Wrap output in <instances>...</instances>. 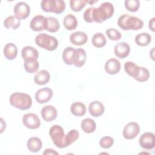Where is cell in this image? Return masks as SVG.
Here are the masks:
<instances>
[{"label":"cell","mask_w":155,"mask_h":155,"mask_svg":"<svg viewBox=\"0 0 155 155\" xmlns=\"http://www.w3.org/2000/svg\"><path fill=\"white\" fill-rule=\"evenodd\" d=\"M114 13V6L110 2H105L97 8L91 7L84 13V19L87 22L102 23L110 18Z\"/></svg>","instance_id":"obj_1"},{"label":"cell","mask_w":155,"mask_h":155,"mask_svg":"<svg viewBox=\"0 0 155 155\" xmlns=\"http://www.w3.org/2000/svg\"><path fill=\"white\" fill-rule=\"evenodd\" d=\"M117 25L124 30H138L143 27V22L136 16L124 14L119 18Z\"/></svg>","instance_id":"obj_2"},{"label":"cell","mask_w":155,"mask_h":155,"mask_svg":"<svg viewBox=\"0 0 155 155\" xmlns=\"http://www.w3.org/2000/svg\"><path fill=\"white\" fill-rule=\"evenodd\" d=\"M9 101L13 107L21 110H28L32 105V99L30 96L24 93H13L10 97Z\"/></svg>","instance_id":"obj_3"},{"label":"cell","mask_w":155,"mask_h":155,"mask_svg":"<svg viewBox=\"0 0 155 155\" xmlns=\"http://www.w3.org/2000/svg\"><path fill=\"white\" fill-rule=\"evenodd\" d=\"M35 42L38 46L48 51H53L57 48L58 41L55 37L46 33H40L35 38Z\"/></svg>","instance_id":"obj_4"},{"label":"cell","mask_w":155,"mask_h":155,"mask_svg":"<svg viewBox=\"0 0 155 155\" xmlns=\"http://www.w3.org/2000/svg\"><path fill=\"white\" fill-rule=\"evenodd\" d=\"M49 134L54 145L59 148H64L67 146L65 141V135L63 128L58 125H53L50 130Z\"/></svg>","instance_id":"obj_5"},{"label":"cell","mask_w":155,"mask_h":155,"mask_svg":"<svg viewBox=\"0 0 155 155\" xmlns=\"http://www.w3.org/2000/svg\"><path fill=\"white\" fill-rule=\"evenodd\" d=\"M41 7L45 12L61 14L65 9V3L62 0H43L41 2Z\"/></svg>","instance_id":"obj_6"},{"label":"cell","mask_w":155,"mask_h":155,"mask_svg":"<svg viewBox=\"0 0 155 155\" xmlns=\"http://www.w3.org/2000/svg\"><path fill=\"white\" fill-rule=\"evenodd\" d=\"M22 123L29 129H36L41 125V121L37 114L30 113L25 114L22 117Z\"/></svg>","instance_id":"obj_7"},{"label":"cell","mask_w":155,"mask_h":155,"mask_svg":"<svg viewBox=\"0 0 155 155\" xmlns=\"http://www.w3.org/2000/svg\"><path fill=\"white\" fill-rule=\"evenodd\" d=\"M140 132V127L138 124L131 122L127 124L123 130V136L126 139H133L135 138Z\"/></svg>","instance_id":"obj_8"},{"label":"cell","mask_w":155,"mask_h":155,"mask_svg":"<svg viewBox=\"0 0 155 155\" xmlns=\"http://www.w3.org/2000/svg\"><path fill=\"white\" fill-rule=\"evenodd\" d=\"M13 12L15 16L19 20L25 19L30 15V7L26 2H19L15 5Z\"/></svg>","instance_id":"obj_9"},{"label":"cell","mask_w":155,"mask_h":155,"mask_svg":"<svg viewBox=\"0 0 155 155\" xmlns=\"http://www.w3.org/2000/svg\"><path fill=\"white\" fill-rule=\"evenodd\" d=\"M139 142L140 147L143 149H153L155 145L154 134L150 132H146L140 136Z\"/></svg>","instance_id":"obj_10"},{"label":"cell","mask_w":155,"mask_h":155,"mask_svg":"<svg viewBox=\"0 0 155 155\" xmlns=\"http://www.w3.org/2000/svg\"><path fill=\"white\" fill-rule=\"evenodd\" d=\"M30 27L31 29L35 31H39L46 30L47 19L42 15H36L30 21Z\"/></svg>","instance_id":"obj_11"},{"label":"cell","mask_w":155,"mask_h":155,"mask_svg":"<svg viewBox=\"0 0 155 155\" xmlns=\"http://www.w3.org/2000/svg\"><path fill=\"white\" fill-rule=\"evenodd\" d=\"M53 96V91L50 88H42L38 90L35 94V99L39 104L48 102Z\"/></svg>","instance_id":"obj_12"},{"label":"cell","mask_w":155,"mask_h":155,"mask_svg":"<svg viewBox=\"0 0 155 155\" xmlns=\"http://www.w3.org/2000/svg\"><path fill=\"white\" fill-rule=\"evenodd\" d=\"M41 116L47 122H51L57 117V110L52 105H46L41 110Z\"/></svg>","instance_id":"obj_13"},{"label":"cell","mask_w":155,"mask_h":155,"mask_svg":"<svg viewBox=\"0 0 155 155\" xmlns=\"http://www.w3.org/2000/svg\"><path fill=\"white\" fill-rule=\"evenodd\" d=\"M114 51L117 58L124 59L128 56L130 51V47L127 43L120 42L115 45Z\"/></svg>","instance_id":"obj_14"},{"label":"cell","mask_w":155,"mask_h":155,"mask_svg":"<svg viewBox=\"0 0 155 155\" xmlns=\"http://www.w3.org/2000/svg\"><path fill=\"white\" fill-rule=\"evenodd\" d=\"M120 70V64L117 59H110L105 64V70L109 74H116L119 73Z\"/></svg>","instance_id":"obj_15"},{"label":"cell","mask_w":155,"mask_h":155,"mask_svg":"<svg viewBox=\"0 0 155 155\" xmlns=\"http://www.w3.org/2000/svg\"><path fill=\"white\" fill-rule=\"evenodd\" d=\"M70 42L75 45H82L88 41L87 35L83 31H76L70 36Z\"/></svg>","instance_id":"obj_16"},{"label":"cell","mask_w":155,"mask_h":155,"mask_svg":"<svg viewBox=\"0 0 155 155\" xmlns=\"http://www.w3.org/2000/svg\"><path fill=\"white\" fill-rule=\"evenodd\" d=\"M22 57L24 61L37 60L39 56L38 50L31 46H25L21 51Z\"/></svg>","instance_id":"obj_17"},{"label":"cell","mask_w":155,"mask_h":155,"mask_svg":"<svg viewBox=\"0 0 155 155\" xmlns=\"http://www.w3.org/2000/svg\"><path fill=\"white\" fill-rule=\"evenodd\" d=\"M86 57V52L83 48H79L75 49L73 64L77 67H81L85 62Z\"/></svg>","instance_id":"obj_18"},{"label":"cell","mask_w":155,"mask_h":155,"mask_svg":"<svg viewBox=\"0 0 155 155\" xmlns=\"http://www.w3.org/2000/svg\"><path fill=\"white\" fill-rule=\"evenodd\" d=\"M105 108L101 102L94 101L91 102L88 106V111L90 114L94 117H99L104 112Z\"/></svg>","instance_id":"obj_19"},{"label":"cell","mask_w":155,"mask_h":155,"mask_svg":"<svg viewBox=\"0 0 155 155\" xmlns=\"http://www.w3.org/2000/svg\"><path fill=\"white\" fill-rule=\"evenodd\" d=\"M50 79V75L48 71L45 70H42L36 73L35 76V82L39 85L46 84Z\"/></svg>","instance_id":"obj_20"},{"label":"cell","mask_w":155,"mask_h":155,"mask_svg":"<svg viewBox=\"0 0 155 155\" xmlns=\"http://www.w3.org/2000/svg\"><path fill=\"white\" fill-rule=\"evenodd\" d=\"M18 54V48L15 44L13 43L7 44L4 48V54L8 60L14 59Z\"/></svg>","instance_id":"obj_21"},{"label":"cell","mask_w":155,"mask_h":155,"mask_svg":"<svg viewBox=\"0 0 155 155\" xmlns=\"http://www.w3.org/2000/svg\"><path fill=\"white\" fill-rule=\"evenodd\" d=\"M42 144V141L39 137H32L28 140L27 147L30 151L36 153L41 149Z\"/></svg>","instance_id":"obj_22"},{"label":"cell","mask_w":155,"mask_h":155,"mask_svg":"<svg viewBox=\"0 0 155 155\" xmlns=\"http://www.w3.org/2000/svg\"><path fill=\"white\" fill-rule=\"evenodd\" d=\"M70 110L73 115L78 117H81L85 114L86 107L82 102H74L71 105Z\"/></svg>","instance_id":"obj_23"},{"label":"cell","mask_w":155,"mask_h":155,"mask_svg":"<svg viewBox=\"0 0 155 155\" xmlns=\"http://www.w3.org/2000/svg\"><path fill=\"white\" fill-rule=\"evenodd\" d=\"M63 24L66 29L73 30L77 27L78 20L75 16L72 14H68L64 17Z\"/></svg>","instance_id":"obj_24"},{"label":"cell","mask_w":155,"mask_h":155,"mask_svg":"<svg viewBox=\"0 0 155 155\" xmlns=\"http://www.w3.org/2000/svg\"><path fill=\"white\" fill-rule=\"evenodd\" d=\"M81 128L82 131L87 133H91L96 130V123L92 119L85 118L81 122Z\"/></svg>","instance_id":"obj_25"},{"label":"cell","mask_w":155,"mask_h":155,"mask_svg":"<svg viewBox=\"0 0 155 155\" xmlns=\"http://www.w3.org/2000/svg\"><path fill=\"white\" fill-rule=\"evenodd\" d=\"M124 70L125 72L135 79L138 75L139 71V67L131 61L126 62L124 64Z\"/></svg>","instance_id":"obj_26"},{"label":"cell","mask_w":155,"mask_h":155,"mask_svg":"<svg viewBox=\"0 0 155 155\" xmlns=\"http://www.w3.org/2000/svg\"><path fill=\"white\" fill-rule=\"evenodd\" d=\"M134 41L137 45L141 47H145L150 43L151 36L147 33H141L136 36Z\"/></svg>","instance_id":"obj_27"},{"label":"cell","mask_w":155,"mask_h":155,"mask_svg":"<svg viewBox=\"0 0 155 155\" xmlns=\"http://www.w3.org/2000/svg\"><path fill=\"white\" fill-rule=\"evenodd\" d=\"M21 24L20 20L15 16H9L4 21V25L7 29L12 28L13 30L17 29Z\"/></svg>","instance_id":"obj_28"},{"label":"cell","mask_w":155,"mask_h":155,"mask_svg":"<svg viewBox=\"0 0 155 155\" xmlns=\"http://www.w3.org/2000/svg\"><path fill=\"white\" fill-rule=\"evenodd\" d=\"M47 27H46V30L51 32V33H54L56 32L60 27L59 22L58 20L54 17H47Z\"/></svg>","instance_id":"obj_29"},{"label":"cell","mask_w":155,"mask_h":155,"mask_svg":"<svg viewBox=\"0 0 155 155\" xmlns=\"http://www.w3.org/2000/svg\"><path fill=\"white\" fill-rule=\"evenodd\" d=\"M91 42L95 47L101 48L106 44L107 39L104 34L101 33H97L93 36Z\"/></svg>","instance_id":"obj_30"},{"label":"cell","mask_w":155,"mask_h":155,"mask_svg":"<svg viewBox=\"0 0 155 155\" xmlns=\"http://www.w3.org/2000/svg\"><path fill=\"white\" fill-rule=\"evenodd\" d=\"M75 49L71 47H67L62 53V59L67 65H72Z\"/></svg>","instance_id":"obj_31"},{"label":"cell","mask_w":155,"mask_h":155,"mask_svg":"<svg viewBox=\"0 0 155 155\" xmlns=\"http://www.w3.org/2000/svg\"><path fill=\"white\" fill-rule=\"evenodd\" d=\"M24 67L27 72L29 73H33L38 70L39 67V64L37 60L25 61Z\"/></svg>","instance_id":"obj_32"},{"label":"cell","mask_w":155,"mask_h":155,"mask_svg":"<svg viewBox=\"0 0 155 155\" xmlns=\"http://www.w3.org/2000/svg\"><path fill=\"white\" fill-rule=\"evenodd\" d=\"M87 4V0H71L70 5L71 9L76 12H80Z\"/></svg>","instance_id":"obj_33"},{"label":"cell","mask_w":155,"mask_h":155,"mask_svg":"<svg viewBox=\"0 0 155 155\" xmlns=\"http://www.w3.org/2000/svg\"><path fill=\"white\" fill-rule=\"evenodd\" d=\"M79 133L76 130H71L65 135V141L67 146L75 142L79 137Z\"/></svg>","instance_id":"obj_34"},{"label":"cell","mask_w":155,"mask_h":155,"mask_svg":"<svg viewBox=\"0 0 155 155\" xmlns=\"http://www.w3.org/2000/svg\"><path fill=\"white\" fill-rule=\"evenodd\" d=\"M140 6V2L138 0H127L125 1L126 9L131 12H137Z\"/></svg>","instance_id":"obj_35"},{"label":"cell","mask_w":155,"mask_h":155,"mask_svg":"<svg viewBox=\"0 0 155 155\" xmlns=\"http://www.w3.org/2000/svg\"><path fill=\"white\" fill-rule=\"evenodd\" d=\"M150 78V73L147 68L143 67H139V71L138 73V75L135 78V79L139 82H142L147 81Z\"/></svg>","instance_id":"obj_36"},{"label":"cell","mask_w":155,"mask_h":155,"mask_svg":"<svg viewBox=\"0 0 155 155\" xmlns=\"http://www.w3.org/2000/svg\"><path fill=\"white\" fill-rule=\"evenodd\" d=\"M105 33H106L108 38L110 40H112V41H118L122 37L120 33L118 30H117L116 29L113 28H108L106 30Z\"/></svg>","instance_id":"obj_37"},{"label":"cell","mask_w":155,"mask_h":155,"mask_svg":"<svg viewBox=\"0 0 155 155\" xmlns=\"http://www.w3.org/2000/svg\"><path fill=\"white\" fill-rule=\"evenodd\" d=\"M114 140L111 137L104 136L99 140V145L103 148H109L113 145Z\"/></svg>","instance_id":"obj_38"},{"label":"cell","mask_w":155,"mask_h":155,"mask_svg":"<svg viewBox=\"0 0 155 155\" xmlns=\"http://www.w3.org/2000/svg\"><path fill=\"white\" fill-rule=\"evenodd\" d=\"M154 19H155V18H153L149 21L148 27H149V28L152 31H155V30H154Z\"/></svg>","instance_id":"obj_39"},{"label":"cell","mask_w":155,"mask_h":155,"mask_svg":"<svg viewBox=\"0 0 155 155\" xmlns=\"http://www.w3.org/2000/svg\"><path fill=\"white\" fill-rule=\"evenodd\" d=\"M43 154H58V153L54 150L47 148L43 152Z\"/></svg>","instance_id":"obj_40"},{"label":"cell","mask_w":155,"mask_h":155,"mask_svg":"<svg viewBox=\"0 0 155 155\" xmlns=\"http://www.w3.org/2000/svg\"><path fill=\"white\" fill-rule=\"evenodd\" d=\"M1 133L2 132V129H3V128L2 127H4V129H5V126H6V125H3L4 124V120H3V119H1Z\"/></svg>","instance_id":"obj_41"}]
</instances>
